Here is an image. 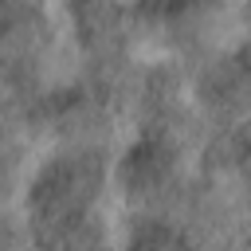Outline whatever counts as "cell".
I'll list each match as a JSON object with an SVG mask.
<instances>
[{"instance_id":"obj_2","label":"cell","mask_w":251,"mask_h":251,"mask_svg":"<svg viewBox=\"0 0 251 251\" xmlns=\"http://www.w3.org/2000/svg\"><path fill=\"white\" fill-rule=\"evenodd\" d=\"M176 176V149L161 133H145L122 157V180L129 192H161Z\"/></svg>"},{"instance_id":"obj_1","label":"cell","mask_w":251,"mask_h":251,"mask_svg":"<svg viewBox=\"0 0 251 251\" xmlns=\"http://www.w3.org/2000/svg\"><path fill=\"white\" fill-rule=\"evenodd\" d=\"M102 184V165L94 153H59L51 157L35 180L27 184V216L35 231L90 220V208L98 200Z\"/></svg>"}]
</instances>
